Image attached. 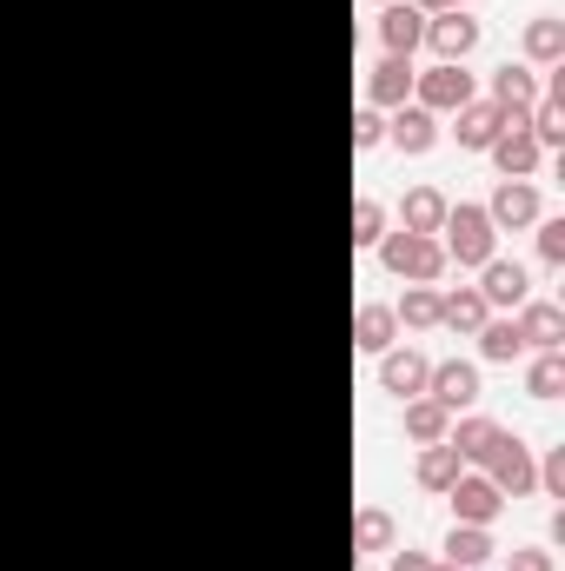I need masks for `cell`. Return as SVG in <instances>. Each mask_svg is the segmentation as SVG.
<instances>
[{
  "label": "cell",
  "instance_id": "3957f363",
  "mask_svg": "<svg viewBox=\"0 0 565 571\" xmlns=\"http://www.w3.org/2000/svg\"><path fill=\"white\" fill-rule=\"evenodd\" d=\"M446 492H453V512H460V526H486V519H493V512L506 506L493 479H453Z\"/></svg>",
  "mask_w": 565,
  "mask_h": 571
},
{
  "label": "cell",
  "instance_id": "e575fe53",
  "mask_svg": "<svg viewBox=\"0 0 565 571\" xmlns=\"http://www.w3.org/2000/svg\"><path fill=\"white\" fill-rule=\"evenodd\" d=\"M539 479H546V492H565V452L546 459V472H539Z\"/></svg>",
  "mask_w": 565,
  "mask_h": 571
},
{
  "label": "cell",
  "instance_id": "6da1fadb",
  "mask_svg": "<svg viewBox=\"0 0 565 571\" xmlns=\"http://www.w3.org/2000/svg\"><path fill=\"white\" fill-rule=\"evenodd\" d=\"M446 233H453V259L460 266H486L493 259V220H486V206H460V213H446Z\"/></svg>",
  "mask_w": 565,
  "mask_h": 571
},
{
  "label": "cell",
  "instance_id": "e0dca14e",
  "mask_svg": "<svg viewBox=\"0 0 565 571\" xmlns=\"http://www.w3.org/2000/svg\"><path fill=\"white\" fill-rule=\"evenodd\" d=\"M559 333H565L559 306H526V319H519V339H526V346H546V353H553V346H559Z\"/></svg>",
  "mask_w": 565,
  "mask_h": 571
},
{
  "label": "cell",
  "instance_id": "30bf717a",
  "mask_svg": "<svg viewBox=\"0 0 565 571\" xmlns=\"http://www.w3.org/2000/svg\"><path fill=\"white\" fill-rule=\"evenodd\" d=\"M426 379H433V392H440V406H446V412L480 399V373H473L466 359H453V366H440V373H426Z\"/></svg>",
  "mask_w": 565,
  "mask_h": 571
},
{
  "label": "cell",
  "instance_id": "4316f807",
  "mask_svg": "<svg viewBox=\"0 0 565 571\" xmlns=\"http://www.w3.org/2000/svg\"><path fill=\"white\" fill-rule=\"evenodd\" d=\"M480 339H486V359H513V353L526 346L513 319H493V326H480Z\"/></svg>",
  "mask_w": 565,
  "mask_h": 571
},
{
  "label": "cell",
  "instance_id": "83f0119b",
  "mask_svg": "<svg viewBox=\"0 0 565 571\" xmlns=\"http://www.w3.org/2000/svg\"><path fill=\"white\" fill-rule=\"evenodd\" d=\"M406 326H440V293H406Z\"/></svg>",
  "mask_w": 565,
  "mask_h": 571
},
{
  "label": "cell",
  "instance_id": "ba28073f",
  "mask_svg": "<svg viewBox=\"0 0 565 571\" xmlns=\"http://www.w3.org/2000/svg\"><path fill=\"white\" fill-rule=\"evenodd\" d=\"M380 33H386V47L406 60V53L426 40V13H420V7H386V13H380Z\"/></svg>",
  "mask_w": 565,
  "mask_h": 571
},
{
  "label": "cell",
  "instance_id": "7a4b0ae2",
  "mask_svg": "<svg viewBox=\"0 0 565 571\" xmlns=\"http://www.w3.org/2000/svg\"><path fill=\"white\" fill-rule=\"evenodd\" d=\"M386 266H393V273H413V279H433V273L446 266V253H440V239H426V233H393V239H386Z\"/></svg>",
  "mask_w": 565,
  "mask_h": 571
},
{
  "label": "cell",
  "instance_id": "74e56055",
  "mask_svg": "<svg viewBox=\"0 0 565 571\" xmlns=\"http://www.w3.org/2000/svg\"><path fill=\"white\" fill-rule=\"evenodd\" d=\"M433 571H460V565H433Z\"/></svg>",
  "mask_w": 565,
  "mask_h": 571
},
{
  "label": "cell",
  "instance_id": "5bb4252c",
  "mask_svg": "<svg viewBox=\"0 0 565 571\" xmlns=\"http://www.w3.org/2000/svg\"><path fill=\"white\" fill-rule=\"evenodd\" d=\"M493 93H500L493 106H506V113H519V106H533V100H539V86H533V73H526V67H500V73H493Z\"/></svg>",
  "mask_w": 565,
  "mask_h": 571
},
{
  "label": "cell",
  "instance_id": "7402d4cb",
  "mask_svg": "<svg viewBox=\"0 0 565 571\" xmlns=\"http://www.w3.org/2000/svg\"><path fill=\"white\" fill-rule=\"evenodd\" d=\"M453 479H460V452H453V446H426V459H420V486L446 492Z\"/></svg>",
  "mask_w": 565,
  "mask_h": 571
},
{
  "label": "cell",
  "instance_id": "277c9868",
  "mask_svg": "<svg viewBox=\"0 0 565 571\" xmlns=\"http://www.w3.org/2000/svg\"><path fill=\"white\" fill-rule=\"evenodd\" d=\"M426 33H433V47H440V60H446V67H460V60L473 53V40H480V20H466V13L453 7V13H446V20H433Z\"/></svg>",
  "mask_w": 565,
  "mask_h": 571
},
{
  "label": "cell",
  "instance_id": "4dcf8cb0",
  "mask_svg": "<svg viewBox=\"0 0 565 571\" xmlns=\"http://www.w3.org/2000/svg\"><path fill=\"white\" fill-rule=\"evenodd\" d=\"M380 140H386V120L380 113H360L353 120V146H380Z\"/></svg>",
  "mask_w": 565,
  "mask_h": 571
},
{
  "label": "cell",
  "instance_id": "4fadbf2b",
  "mask_svg": "<svg viewBox=\"0 0 565 571\" xmlns=\"http://www.w3.org/2000/svg\"><path fill=\"white\" fill-rule=\"evenodd\" d=\"M480 299L519 306V299H526V266H513V259H486V286H480Z\"/></svg>",
  "mask_w": 565,
  "mask_h": 571
},
{
  "label": "cell",
  "instance_id": "d590c367",
  "mask_svg": "<svg viewBox=\"0 0 565 571\" xmlns=\"http://www.w3.org/2000/svg\"><path fill=\"white\" fill-rule=\"evenodd\" d=\"M393 571H433V565H426L420 552H400V565H393Z\"/></svg>",
  "mask_w": 565,
  "mask_h": 571
},
{
  "label": "cell",
  "instance_id": "1f68e13d",
  "mask_svg": "<svg viewBox=\"0 0 565 571\" xmlns=\"http://www.w3.org/2000/svg\"><path fill=\"white\" fill-rule=\"evenodd\" d=\"M539 253H546L553 266L565 259V220H546V226H539Z\"/></svg>",
  "mask_w": 565,
  "mask_h": 571
},
{
  "label": "cell",
  "instance_id": "2e32d148",
  "mask_svg": "<svg viewBox=\"0 0 565 571\" xmlns=\"http://www.w3.org/2000/svg\"><path fill=\"white\" fill-rule=\"evenodd\" d=\"M500 439H506V432H500L493 419H466V426L453 432V452H460V459H493Z\"/></svg>",
  "mask_w": 565,
  "mask_h": 571
},
{
  "label": "cell",
  "instance_id": "484cf974",
  "mask_svg": "<svg viewBox=\"0 0 565 571\" xmlns=\"http://www.w3.org/2000/svg\"><path fill=\"white\" fill-rule=\"evenodd\" d=\"M526 386H533V399H559V392H565V359H559V353H546V359L533 366V379H526Z\"/></svg>",
  "mask_w": 565,
  "mask_h": 571
},
{
  "label": "cell",
  "instance_id": "8fae6325",
  "mask_svg": "<svg viewBox=\"0 0 565 571\" xmlns=\"http://www.w3.org/2000/svg\"><path fill=\"white\" fill-rule=\"evenodd\" d=\"M533 213H539V193H533V186H513V180H506V186L493 193V206H486L493 226H526Z\"/></svg>",
  "mask_w": 565,
  "mask_h": 571
},
{
  "label": "cell",
  "instance_id": "f1b7e54d",
  "mask_svg": "<svg viewBox=\"0 0 565 571\" xmlns=\"http://www.w3.org/2000/svg\"><path fill=\"white\" fill-rule=\"evenodd\" d=\"M386 539H393V519H386V512H360V545H366V552H380Z\"/></svg>",
  "mask_w": 565,
  "mask_h": 571
},
{
  "label": "cell",
  "instance_id": "9c48e42d",
  "mask_svg": "<svg viewBox=\"0 0 565 571\" xmlns=\"http://www.w3.org/2000/svg\"><path fill=\"white\" fill-rule=\"evenodd\" d=\"M493 160H500V173H533V166H539V140L519 133V113H513V126L493 140Z\"/></svg>",
  "mask_w": 565,
  "mask_h": 571
},
{
  "label": "cell",
  "instance_id": "d6a6232c",
  "mask_svg": "<svg viewBox=\"0 0 565 571\" xmlns=\"http://www.w3.org/2000/svg\"><path fill=\"white\" fill-rule=\"evenodd\" d=\"M506 571H553V559H546L539 545H519V552H513V565H506Z\"/></svg>",
  "mask_w": 565,
  "mask_h": 571
},
{
  "label": "cell",
  "instance_id": "8992f818",
  "mask_svg": "<svg viewBox=\"0 0 565 571\" xmlns=\"http://www.w3.org/2000/svg\"><path fill=\"white\" fill-rule=\"evenodd\" d=\"M506 126H513V113H506V106H473V100L460 106V146H493Z\"/></svg>",
  "mask_w": 565,
  "mask_h": 571
},
{
  "label": "cell",
  "instance_id": "ffe728a7",
  "mask_svg": "<svg viewBox=\"0 0 565 571\" xmlns=\"http://www.w3.org/2000/svg\"><path fill=\"white\" fill-rule=\"evenodd\" d=\"M386 133H393L406 153H426V146H433V113H426V106H413V113H400Z\"/></svg>",
  "mask_w": 565,
  "mask_h": 571
},
{
  "label": "cell",
  "instance_id": "603a6c76",
  "mask_svg": "<svg viewBox=\"0 0 565 571\" xmlns=\"http://www.w3.org/2000/svg\"><path fill=\"white\" fill-rule=\"evenodd\" d=\"M353 333H360L366 353H386V346H393V313H386V306H366V313L353 319Z\"/></svg>",
  "mask_w": 565,
  "mask_h": 571
},
{
  "label": "cell",
  "instance_id": "5b68a950",
  "mask_svg": "<svg viewBox=\"0 0 565 571\" xmlns=\"http://www.w3.org/2000/svg\"><path fill=\"white\" fill-rule=\"evenodd\" d=\"M420 100H426V106H466V100H473V73L433 67V73H420Z\"/></svg>",
  "mask_w": 565,
  "mask_h": 571
},
{
  "label": "cell",
  "instance_id": "cb8c5ba5",
  "mask_svg": "<svg viewBox=\"0 0 565 571\" xmlns=\"http://www.w3.org/2000/svg\"><path fill=\"white\" fill-rule=\"evenodd\" d=\"M406 426H413V439L440 446V439H446V406H440V399H420V406L406 412Z\"/></svg>",
  "mask_w": 565,
  "mask_h": 571
},
{
  "label": "cell",
  "instance_id": "8d00e7d4",
  "mask_svg": "<svg viewBox=\"0 0 565 571\" xmlns=\"http://www.w3.org/2000/svg\"><path fill=\"white\" fill-rule=\"evenodd\" d=\"M413 7H420V13H426V7H466V0H413Z\"/></svg>",
  "mask_w": 565,
  "mask_h": 571
},
{
  "label": "cell",
  "instance_id": "f546056e",
  "mask_svg": "<svg viewBox=\"0 0 565 571\" xmlns=\"http://www.w3.org/2000/svg\"><path fill=\"white\" fill-rule=\"evenodd\" d=\"M353 239H360V246H373V239H380V206H373V200H360V206H353Z\"/></svg>",
  "mask_w": 565,
  "mask_h": 571
},
{
  "label": "cell",
  "instance_id": "52a82bcc",
  "mask_svg": "<svg viewBox=\"0 0 565 571\" xmlns=\"http://www.w3.org/2000/svg\"><path fill=\"white\" fill-rule=\"evenodd\" d=\"M493 486H500V492H513V499L533 486V459H526V446H519L513 432H506V439H500V452H493Z\"/></svg>",
  "mask_w": 565,
  "mask_h": 571
},
{
  "label": "cell",
  "instance_id": "d4e9b609",
  "mask_svg": "<svg viewBox=\"0 0 565 571\" xmlns=\"http://www.w3.org/2000/svg\"><path fill=\"white\" fill-rule=\"evenodd\" d=\"M526 53H533V60H559L565 53V27L559 20H533V27H526Z\"/></svg>",
  "mask_w": 565,
  "mask_h": 571
},
{
  "label": "cell",
  "instance_id": "d6986e66",
  "mask_svg": "<svg viewBox=\"0 0 565 571\" xmlns=\"http://www.w3.org/2000/svg\"><path fill=\"white\" fill-rule=\"evenodd\" d=\"M446 552H453V565H486L493 559V539L480 532V526H453V539H446Z\"/></svg>",
  "mask_w": 565,
  "mask_h": 571
},
{
  "label": "cell",
  "instance_id": "44dd1931",
  "mask_svg": "<svg viewBox=\"0 0 565 571\" xmlns=\"http://www.w3.org/2000/svg\"><path fill=\"white\" fill-rule=\"evenodd\" d=\"M440 319L460 326V333H480L486 326V299L480 293H453V299H440Z\"/></svg>",
  "mask_w": 565,
  "mask_h": 571
},
{
  "label": "cell",
  "instance_id": "836d02e7",
  "mask_svg": "<svg viewBox=\"0 0 565 571\" xmlns=\"http://www.w3.org/2000/svg\"><path fill=\"white\" fill-rule=\"evenodd\" d=\"M559 133H565V113L546 100V106H539V133H533V140H559Z\"/></svg>",
  "mask_w": 565,
  "mask_h": 571
},
{
  "label": "cell",
  "instance_id": "7c38bea8",
  "mask_svg": "<svg viewBox=\"0 0 565 571\" xmlns=\"http://www.w3.org/2000/svg\"><path fill=\"white\" fill-rule=\"evenodd\" d=\"M406 93H413V60L386 53V60L373 67V100H380V106H400Z\"/></svg>",
  "mask_w": 565,
  "mask_h": 571
},
{
  "label": "cell",
  "instance_id": "9a60e30c",
  "mask_svg": "<svg viewBox=\"0 0 565 571\" xmlns=\"http://www.w3.org/2000/svg\"><path fill=\"white\" fill-rule=\"evenodd\" d=\"M380 386H386V392H400V399H406V392H420V386H426V359H420V353H393V359L380 366Z\"/></svg>",
  "mask_w": 565,
  "mask_h": 571
},
{
  "label": "cell",
  "instance_id": "ac0fdd59",
  "mask_svg": "<svg viewBox=\"0 0 565 571\" xmlns=\"http://www.w3.org/2000/svg\"><path fill=\"white\" fill-rule=\"evenodd\" d=\"M446 213H453V206H446L433 186H420V193L406 200V233H440V226H446Z\"/></svg>",
  "mask_w": 565,
  "mask_h": 571
}]
</instances>
